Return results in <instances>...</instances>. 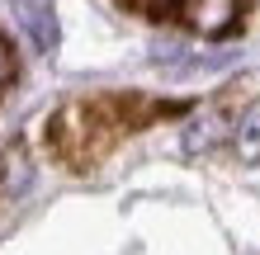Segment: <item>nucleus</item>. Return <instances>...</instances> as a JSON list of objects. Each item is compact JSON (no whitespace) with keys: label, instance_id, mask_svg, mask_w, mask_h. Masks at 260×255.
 I'll list each match as a JSON object with an SVG mask.
<instances>
[{"label":"nucleus","instance_id":"1","mask_svg":"<svg viewBox=\"0 0 260 255\" xmlns=\"http://www.w3.org/2000/svg\"><path fill=\"white\" fill-rule=\"evenodd\" d=\"M118 132H123V123L109 118V104H62L48 118V147L71 170H85L90 161H100Z\"/></svg>","mask_w":260,"mask_h":255},{"label":"nucleus","instance_id":"2","mask_svg":"<svg viewBox=\"0 0 260 255\" xmlns=\"http://www.w3.org/2000/svg\"><path fill=\"white\" fill-rule=\"evenodd\" d=\"M241 10H246V0H180V14H185V24L199 38L232 33L237 19H241Z\"/></svg>","mask_w":260,"mask_h":255},{"label":"nucleus","instance_id":"3","mask_svg":"<svg viewBox=\"0 0 260 255\" xmlns=\"http://www.w3.org/2000/svg\"><path fill=\"white\" fill-rule=\"evenodd\" d=\"M14 10H19L14 19H19V28L34 38V48L38 52H57V38L62 33H57V14H52L48 0H14Z\"/></svg>","mask_w":260,"mask_h":255},{"label":"nucleus","instance_id":"4","mask_svg":"<svg viewBox=\"0 0 260 255\" xmlns=\"http://www.w3.org/2000/svg\"><path fill=\"white\" fill-rule=\"evenodd\" d=\"M222 137H232V132H227L222 114L208 109V114H194L189 123H185V137H180V147H185V156H208Z\"/></svg>","mask_w":260,"mask_h":255},{"label":"nucleus","instance_id":"5","mask_svg":"<svg viewBox=\"0 0 260 255\" xmlns=\"http://www.w3.org/2000/svg\"><path fill=\"white\" fill-rule=\"evenodd\" d=\"M28 179H34V166H28V152L19 142L5 147L0 152V199H19L28 189Z\"/></svg>","mask_w":260,"mask_h":255},{"label":"nucleus","instance_id":"6","mask_svg":"<svg viewBox=\"0 0 260 255\" xmlns=\"http://www.w3.org/2000/svg\"><path fill=\"white\" fill-rule=\"evenodd\" d=\"M232 152L241 166H260V104H246L232 123Z\"/></svg>","mask_w":260,"mask_h":255},{"label":"nucleus","instance_id":"7","mask_svg":"<svg viewBox=\"0 0 260 255\" xmlns=\"http://www.w3.org/2000/svg\"><path fill=\"white\" fill-rule=\"evenodd\" d=\"M10 76H14V57H10V43L0 38V85H5Z\"/></svg>","mask_w":260,"mask_h":255}]
</instances>
